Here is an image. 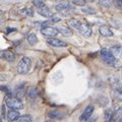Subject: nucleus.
I'll use <instances>...</instances> for the list:
<instances>
[{
	"label": "nucleus",
	"mask_w": 122,
	"mask_h": 122,
	"mask_svg": "<svg viewBox=\"0 0 122 122\" xmlns=\"http://www.w3.org/2000/svg\"><path fill=\"white\" fill-rule=\"evenodd\" d=\"M68 25H69L72 29H74L76 30H78L81 34H82L85 37H91L93 32H92V29L90 28L87 25L83 24V22L79 21L78 20H74V18H71L68 22Z\"/></svg>",
	"instance_id": "obj_1"
},
{
	"label": "nucleus",
	"mask_w": 122,
	"mask_h": 122,
	"mask_svg": "<svg viewBox=\"0 0 122 122\" xmlns=\"http://www.w3.org/2000/svg\"><path fill=\"white\" fill-rule=\"evenodd\" d=\"M34 7L36 8L37 12L44 17H52V12L49 7L46 5L43 0H33Z\"/></svg>",
	"instance_id": "obj_2"
},
{
	"label": "nucleus",
	"mask_w": 122,
	"mask_h": 122,
	"mask_svg": "<svg viewBox=\"0 0 122 122\" xmlns=\"http://www.w3.org/2000/svg\"><path fill=\"white\" fill-rule=\"evenodd\" d=\"M101 57H102L103 61H104L106 64H108V65L115 66V65H118V63H119L117 57L110 51V49H102Z\"/></svg>",
	"instance_id": "obj_3"
},
{
	"label": "nucleus",
	"mask_w": 122,
	"mask_h": 122,
	"mask_svg": "<svg viewBox=\"0 0 122 122\" xmlns=\"http://www.w3.org/2000/svg\"><path fill=\"white\" fill-rule=\"evenodd\" d=\"M55 9L57 12L62 14L63 16H69L74 12V6H72L70 3L68 2H60L55 6Z\"/></svg>",
	"instance_id": "obj_4"
},
{
	"label": "nucleus",
	"mask_w": 122,
	"mask_h": 122,
	"mask_svg": "<svg viewBox=\"0 0 122 122\" xmlns=\"http://www.w3.org/2000/svg\"><path fill=\"white\" fill-rule=\"evenodd\" d=\"M30 67H32V60L29 57L24 56L18 62L16 69L20 74H26L30 70Z\"/></svg>",
	"instance_id": "obj_5"
},
{
	"label": "nucleus",
	"mask_w": 122,
	"mask_h": 122,
	"mask_svg": "<svg viewBox=\"0 0 122 122\" xmlns=\"http://www.w3.org/2000/svg\"><path fill=\"white\" fill-rule=\"evenodd\" d=\"M5 105L8 107L9 109L13 110H21L24 109V104L18 98L14 97H7L5 100Z\"/></svg>",
	"instance_id": "obj_6"
},
{
	"label": "nucleus",
	"mask_w": 122,
	"mask_h": 122,
	"mask_svg": "<svg viewBox=\"0 0 122 122\" xmlns=\"http://www.w3.org/2000/svg\"><path fill=\"white\" fill-rule=\"evenodd\" d=\"M41 33H42V35H44V36H46V37L55 38V36H56L59 32L57 30L56 28H53V26L49 25V26H45V28H42V29H41Z\"/></svg>",
	"instance_id": "obj_7"
},
{
	"label": "nucleus",
	"mask_w": 122,
	"mask_h": 122,
	"mask_svg": "<svg viewBox=\"0 0 122 122\" xmlns=\"http://www.w3.org/2000/svg\"><path fill=\"white\" fill-rule=\"evenodd\" d=\"M47 43L54 48H65V47H67L66 42H64L60 39H57V38H50V39H48Z\"/></svg>",
	"instance_id": "obj_8"
},
{
	"label": "nucleus",
	"mask_w": 122,
	"mask_h": 122,
	"mask_svg": "<svg viewBox=\"0 0 122 122\" xmlns=\"http://www.w3.org/2000/svg\"><path fill=\"white\" fill-rule=\"evenodd\" d=\"M94 112V106L93 105H89L86 107V109L83 110V112L81 113V117H79V119H81V121H86L90 119V117L92 116V114H93Z\"/></svg>",
	"instance_id": "obj_9"
},
{
	"label": "nucleus",
	"mask_w": 122,
	"mask_h": 122,
	"mask_svg": "<svg viewBox=\"0 0 122 122\" xmlns=\"http://www.w3.org/2000/svg\"><path fill=\"white\" fill-rule=\"evenodd\" d=\"M20 117V112H18V110L10 109L6 113V120L8 121V122H14V121H16Z\"/></svg>",
	"instance_id": "obj_10"
},
{
	"label": "nucleus",
	"mask_w": 122,
	"mask_h": 122,
	"mask_svg": "<svg viewBox=\"0 0 122 122\" xmlns=\"http://www.w3.org/2000/svg\"><path fill=\"white\" fill-rule=\"evenodd\" d=\"M99 33H100L103 37H112L113 36V32H112L111 28L107 25H101L100 28H99Z\"/></svg>",
	"instance_id": "obj_11"
},
{
	"label": "nucleus",
	"mask_w": 122,
	"mask_h": 122,
	"mask_svg": "<svg viewBox=\"0 0 122 122\" xmlns=\"http://www.w3.org/2000/svg\"><path fill=\"white\" fill-rule=\"evenodd\" d=\"M56 29L60 34H62L64 37H70V36H72V34H73L72 33V30L68 28V26L63 25H59Z\"/></svg>",
	"instance_id": "obj_12"
},
{
	"label": "nucleus",
	"mask_w": 122,
	"mask_h": 122,
	"mask_svg": "<svg viewBox=\"0 0 122 122\" xmlns=\"http://www.w3.org/2000/svg\"><path fill=\"white\" fill-rule=\"evenodd\" d=\"M1 57L4 60L8 61V62H13L14 59H15V56L12 52L10 51H2L1 52Z\"/></svg>",
	"instance_id": "obj_13"
},
{
	"label": "nucleus",
	"mask_w": 122,
	"mask_h": 122,
	"mask_svg": "<svg viewBox=\"0 0 122 122\" xmlns=\"http://www.w3.org/2000/svg\"><path fill=\"white\" fill-rule=\"evenodd\" d=\"M105 121L106 122H115V113L112 109L105 111Z\"/></svg>",
	"instance_id": "obj_14"
},
{
	"label": "nucleus",
	"mask_w": 122,
	"mask_h": 122,
	"mask_svg": "<svg viewBox=\"0 0 122 122\" xmlns=\"http://www.w3.org/2000/svg\"><path fill=\"white\" fill-rule=\"evenodd\" d=\"M110 51H111L116 57H120V58H122V46H120V45L113 46V47L110 48Z\"/></svg>",
	"instance_id": "obj_15"
},
{
	"label": "nucleus",
	"mask_w": 122,
	"mask_h": 122,
	"mask_svg": "<svg viewBox=\"0 0 122 122\" xmlns=\"http://www.w3.org/2000/svg\"><path fill=\"white\" fill-rule=\"evenodd\" d=\"M48 115L50 118H52V119H61V118L64 117V113L60 112V111H57V110H53V111L49 112Z\"/></svg>",
	"instance_id": "obj_16"
},
{
	"label": "nucleus",
	"mask_w": 122,
	"mask_h": 122,
	"mask_svg": "<svg viewBox=\"0 0 122 122\" xmlns=\"http://www.w3.org/2000/svg\"><path fill=\"white\" fill-rule=\"evenodd\" d=\"M28 96L30 99H36L38 96H39V92H38L37 87H30L28 91Z\"/></svg>",
	"instance_id": "obj_17"
},
{
	"label": "nucleus",
	"mask_w": 122,
	"mask_h": 122,
	"mask_svg": "<svg viewBox=\"0 0 122 122\" xmlns=\"http://www.w3.org/2000/svg\"><path fill=\"white\" fill-rule=\"evenodd\" d=\"M28 43L30 45V46H34L38 43V37L36 36V34H30L28 36Z\"/></svg>",
	"instance_id": "obj_18"
},
{
	"label": "nucleus",
	"mask_w": 122,
	"mask_h": 122,
	"mask_svg": "<svg viewBox=\"0 0 122 122\" xmlns=\"http://www.w3.org/2000/svg\"><path fill=\"white\" fill-rule=\"evenodd\" d=\"M114 97L115 99H117L118 101H122V86L116 87L115 91H114Z\"/></svg>",
	"instance_id": "obj_19"
},
{
	"label": "nucleus",
	"mask_w": 122,
	"mask_h": 122,
	"mask_svg": "<svg viewBox=\"0 0 122 122\" xmlns=\"http://www.w3.org/2000/svg\"><path fill=\"white\" fill-rule=\"evenodd\" d=\"M33 119H32V116L30 115H24V116H20L16 121L14 122H32Z\"/></svg>",
	"instance_id": "obj_20"
},
{
	"label": "nucleus",
	"mask_w": 122,
	"mask_h": 122,
	"mask_svg": "<svg viewBox=\"0 0 122 122\" xmlns=\"http://www.w3.org/2000/svg\"><path fill=\"white\" fill-rule=\"evenodd\" d=\"M113 2L114 0H100V4L104 7H107V8H109L113 4Z\"/></svg>",
	"instance_id": "obj_21"
},
{
	"label": "nucleus",
	"mask_w": 122,
	"mask_h": 122,
	"mask_svg": "<svg viewBox=\"0 0 122 122\" xmlns=\"http://www.w3.org/2000/svg\"><path fill=\"white\" fill-rule=\"evenodd\" d=\"M24 93H25V92H24V87H22V86H16V95L18 96V99L24 96Z\"/></svg>",
	"instance_id": "obj_22"
},
{
	"label": "nucleus",
	"mask_w": 122,
	"mask_h": 122,
	"mask_svg": "<svg viewBox=\"0 0 122 122\" xmlns=\"http://www.w3.org/2000/svg\"><path fill=\"white\" fill-rule=\"evenodd\" d=\"M81 11L82 12H85L86 14H94L95 12H96V10L91 8V7H86V8H81Z\"/></svg>",
	"instance_id": "obj_23"
},
{
	"label": "nucleus",
	"mask_w": 122,
	"mask_h": 122,
	"mask_svg": "<svg viewBox=\"0 0 122 122\" xmlns=\"http://www.w3.org/2000/svg\"><path fill=\"white\" fill-rule=\"evenodd\" d=\"M115 4L118 8H122V0H115Z\"/></svg>",
	"instance_id": "obj_24"
},
{
	"label": "nucleus",
	"mask_w": 122,
	"mask_h": 122,
	"mask_svg": "<svg viewBox=\"0 0 122 122\" xmlns=\"http://www.w3.org/2000/svg\"><path fill=\"white\" fill-rule=\"evenodd\" d=\"M15 30H15V29H7V33H12V32H15Z\"/></svg>",
	"instance_id": "obj_25"
},
{
	"label": "nucleus",
	"mask_w": 122,
	"mask_h": 122,
	"mask_svg": "<svg viewBox=\"0 0 122 122\" xmlns=\"http://www.w3.org/2000/svg\"><path fill=\"white\" fill-rule=\"evenodd\" d=\"M118 122H122V115L120 116V118H119V119H118Z\"/></svg>",
	"instance_id": "obj_26"
},
{
	"label": "nucleus",
	"mask_w": 122,
	"mask_h": 122,
	"mask_svg": "<svg viewBox=\"0 0 122 122\" xmlns=\"http://www.w3.org/2000/svg\"><path fill=\"white\" fill-rule=\"evenodd\" d=\"M45 122H52V121H50V120H47V121H45Z\"/></svg>",
	"instance_id": "obj_27"
}]
</instances>
